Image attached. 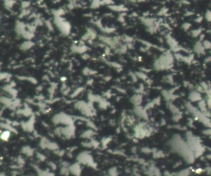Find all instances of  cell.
<instances>
[{
  "mask_svg": "<svg viewBox=\"0 0 211 176\" xmlns=\"http://www.w3.org/2000/svg\"><path fill=\"white\" fill-rule=\"evenodd\" d=\"M189 174H190V171L188 169H185L179 173L177 176H188Z\"/></svg>",
  "mask_w": 211,
  "mask_h": 176,
  "instance_id": "11",
  "label": "cell"
},
{
  "mask_svg": "<svg viewBox=\"0 0 211 176\" xmlns=\"http://www.w3.org/2000/svg\"><path fill=\"white\" fill-rule=\"evenodd\" d=\"M185 141L192 151L195 158H199L204 152V148L201 144L200 139L195 136L191 132H187L186 133Z\"/></svg>",
  "mask_w": 211,
  "mask_h": 176,
  "instance_id": "2",
  "label": "cell"
},
{
  "mask_svg": "<svg viewBox=\"0 0 211 176\" xmlns=\"http://www.w3.org/2000/svg\"><path fill=\"white\" fill-rule=\"evenodd\" d=\"M193 51L197 55H204L205 54L206 49L202 45L201 41H197L193 45Z\"/></svg>",
  "mask_w": 211,
  "mask_h": 176,
  "instance_id": "5",
  "label": "cell"
},
{
  "mask_svg": "<svg viewBox=\"0 0 211 176\" xmlns=\"http://www.w3.org/2000/svg\"><path fill=\"white\" fill-rule=\"evenodd\" d=\"M191 27V24L189 22H185L182 25H181V28H183V30L185 31H188Z\"/></svg>",
  "mask_w": 211,
  "mask_h": 176,
  "instance_id": "13",
  "label": "cell"
},
{
  "mask_svg": "<svg viewBox=\"0 0 211 176\" xmlns=\"http://www.w3.org/2000/svg\"><path fill=\"white\" fill-rule=\"evenodd\" d=\"M210 32V35H211V30H210V32Z\"/></svg>",
  "mask_w": 211,
  "mask_h": 176,
  "instance_id": "19",
  "label": "cell"
},
{
  "mask_svg": "<svg viewBox=\"0 0 211 176\" xmlns=\"http://www.w3.org/2000/svg\"><path fill=\"white\" fill-rule=\"evenodd\" d=\"M170 145L173 152L178 153L183 157L185 161L188 163L191 164L195 161L196 158L193 153L189 148L186 141L183 140L180 135L174 136L170 140Z\"/></svg>",
  "mask_w": 211,
  "mask_h": 176,
  "instance_id": "1",
  "label": "cell"
},
{
  "mask_svg": "<svg viewBox=\"0 0 211 176\" xmlns=\"http://www.w3.org/2000/svg\"><path fill=\"white\" fill-rule=\"evenodd\" d=\"M203 133L205 135L211 136V128H208V129H206L205 131H203Z\"/></svg>",
  "mask_w": 211,
  "mask_h": 176,
  "instance_id": "14",
  "label": "cell"
},
{
  "mask_svg": "<svg viewBox=\"0 0 211 176\" xmlns=\"http://www.w3.org/2000/svg\"><path fill=\"white\" fill-rule=\"evenodd\" d=\"M202 34V29L201 28L193 29L191 31V35L193 38H198Z\"/></svg>",
  "mask_w": 211,
  "mask_h": 176,
  "instance_id": "8",
  "label": "cell"
},
{
  "mask_svg": "<svg viewBox=\"0 0 211 176\" xmlns=\"http://www.w3.org/2000/svg\"><path fill=\"white\" fill-rule=\"evenodd\" d=\"M193 14H194V13H193V12H192L191 11H188V12H187L186 15H187V16H189V15H193Z\"/></svg>",
  "mask_w": 211,
  "mask_h": 176,
  "instance_id": "16",
  "label": "cell"
},
{
  "mask_svg": "<svg viewBox=\"0 0 211 176\" xmlns=\"http://www.w3.org/2000/svg\"><path fill=\"white\" fill-rule=\"evenodd\" d=\"M207 171H208V173L210 174H211V167H209L207 168Z\"/></svg>",
  "mask_w": 211,
  "mask_h": 176,
  "instance_id": "17",
  "label": "cell"
},
{
  "mask_svg": "<svg viewBox=\"0 0 211 176\" xmlns=\"http://www.w3.org/2000/svg\"><path fill=\"white\" fill-rule=\"evenodd\" d=\"M174 63V57L170 52L166 53L156 62V68L158 70H166L171 68Z\"/></svg>",
  "mask_w": 211,
  "mask_h": 176,
  "instance_id": "4",
  "label": "cell"
},
{
  "mask_svg": "<svg viewBox=\"0 0 211 176\" xmlns=\"http://www.w3.org/2000/svg\"><path fill=\"white\" fill-rule=\"evenodd\" d=\"M185 107L196 120L203 124L206 127L208 128H211V120L209 119V116L200 110L199 108L194 106L191 104V102H187L185 104Z\"/></svg>",
  "mask_w": 211,
  "mask_h": 176,
  "instance_id": "3",
  "label": "cell"
},
{
  "mask_svg": "<svg viewBox=\"0 0 211 176\" xmlns=\"http://www.w3.org/2000/svg\"><path fill=\"white\" fill-rule=\"evenodd\" d=\"M197 108L200 109V110H201L202 113H204V114H206L207 116H208V108H207V103L206 101L203 99L201 100L200 101H199L197 102Z\"/></svg>",
  "mask_w": 211,
  "mask_h": 176,
  "instance_id": "7",
  "label": "cell"
},
{
  "mask_svg": "<svg viewBox=\"0 0 211 176\" xmlns=\"http://www.w3.org/2000/svg\"><path fill=\"white\" fill-rule=\"evenodd\" d=\"M11 136V133L9 131H3L1 134H0V138L1 139H2L3 140L6 141L10 138Z\"/></svg>",
  "mask_w": 211,
  "mask_h": 176,
  "instance_id": "9",
  "label": "cell"
},
{
  "mask_svg": "<svg viewBox=\"0 0 211 176\" xmlns=\"http://www.w3.org/2000/svg\"><path fill=\"white\" fill-rule=\"evenodd\" d=\"M210 54H211V51H210Z\"/></svg>",
  "mask_w": 211,
  "mask_h": 176,
  "instance_id": "20",
  "label": "cell"
},
{
  "mask_svg": "<svg viewBox=\"0 0 211 176\" xmlns=\"http://www.w3.org/2000/svg\"><path fill=\"white\" fill-rule=\"evenodd\" d=\"M202 43L206 50L211 49V42L210 41L204 40L203 41H202Z\"/></svg>",
  "mask_w": 211,
  "mask_h": 176,
  "instance_id": "10",
  "label": "cell"
},
{
  "mask_svg": "<svg viewBox=\"0 0 211 176\" xmlns=\"http://www.w3.org/2000/svg\"><path fill=\"white\" fill-rule=\"evenodd\" d=\"M204 18L208 22H211V10H207L204 14Z\"/></svg>",
  "mask_w": 211,
  "mask_h": 176,
  "instance_id": "12",
  "label": "cell"
},
{
  "mask_svg": "<svg viewBox=\"0 0 211 176\" xmlns=\"http://www.w3.org/2000/svg\"><path fill=\"white\" fill-rule=\"evenodd\" d=\"M0 176H6L5 174H0Z\"/></svg>",
  "mask_w": 211,
  "mask_h": 176,
  "instance_id": "18",
  "label": "cell"
},
{
  "mask_svg": "<svg viewBox=\"0 0 211 176\" xmlns=\"http://www.w3.org/2000/svg\"><path fill=\"white\" fill-rule=\"evenodd\" d=\"M202 20H203V17L199 16V17H197L195 20V21L197 23H201L202 21Z\"/></svg>",
  "mask_w": 211,
  "mask_h": 176,
  "instance_id": "15",
  "label": "cell"
},
{
  "mask_svg": "<svg viewBox=\"0 0 211 176\" xmlns=\"http://www.w3.org/2000/svg\"><path fill=\"white\" fill-rule=\"evenodd\" d=\"M188 99L190 102H198L202 99L200 92L197 90H194L190 92V93L189 94Z\"/></svg>",
  "mask_w": 211,
  "mask_h": 176,
  "instance_id": "6",
  "label": "cell"
}]
</instances>
